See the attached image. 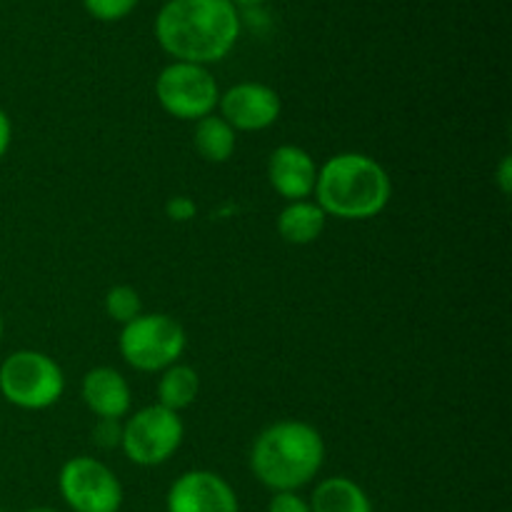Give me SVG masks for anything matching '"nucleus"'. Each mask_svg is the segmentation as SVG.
<instances>
[{"label": "nucleus", "mask_w": 512, "mask_h": 512, "mask_svg": "<svg viewBox=\"0 0 512 512\" xmlns=\"http://www.w3.org/2000/svg\"><path fill=\"white\" fill-rule=\"evenodd\" d=\"M153 30L170 58L208 68L233 53L243 18L233 0H168L160 5Z\"/></svg>", "instance_id": "obj_1"}, {"label": "nucleus", "mask_w": 512, "mask_h": 512, "mask_svg": "<svg viewBox=\"0 0 512 512\" xmlns=\"http://www.w3.org/2000/svg\"><path fill=\"white\" fill-rule=\"evenodd\" d=\"M325 228H328V215L313 198L285 203L275 220V230L288 245H313L325 233Z\"/></svg>", "instance_id": "obj_13"}, {"label": "nucleus", "mask_w": 512, "mask_h": 512, "mask_svg": "<svg viewBox=\"0 0 512 512\" xmlns=\"http://www.w3.org/2000/svg\"><path fill=\"white\" fill-rule=\"evenodd\" d=\"M188 348V333L168 313H140L120 328L118 350L125 365L138 373H163L180 363Z\"/></svg>", "instance_id": "obj_5"}, {"label": "nucleus", "mask_w": 512, "mask_h": 512, "mask_svg": "<svg viewBox=\"0 0 512 512\" xmlns=\"http://www.w3.org/2000/svg\"><path fill=\"white\" fill-rule=\"evenodd\" d=\"M235 5H243V8H258V5H263L265 0H233Z\"/></svg>", "instance_id": "obj_24"}, {"label": "nucleus", "mask_w": 512, "mask_h": 512, "mask_svg": "<svg viewBox=\"0 0 512 512\" xmlns=\"http://www.w3.org/2000/svg\"><path fill=\"white\" fill-rule=\"evenodd\" d=\"M165 508L168 512H240V500L223 475L200 468L173 480Z\"/></svg>", "instance_id": "obj_10"}, {"label": "nucleus", "mask_w": 512, "mask_h": 512, "mask_svg": "<svg viewBox=\"0 0 512 512\" xmlns=\"http://www.w3.org/2000/svg\"><path fill=\"white\" fill-rule=\"evenodd\" d=\"M25 512H58V510H53V508H45V505H40V508H30V510H25Z\"/></svg>", "instance_id": "obj_25"}, {"label": "nucleus", "mask_w": 512, "mask_h": 512, "mask_svg": "<svg viewBox=\"0 0 512 512\" xmlns=\"http://www.w3.org/2000/svg\"><path fill=\"white\" fill-rule=\"evenodd\" d=\"M10 143H13V123H10V115L0 108V160L8 155Z\"/></svg>", "instance_id": "obj_23"}, {"label": "nucleus", "mask_w": 512, "mask_h": 512, "mask_svg": "<svg viewBox=\"0 0 512 512\" xmlns=\"http://www.w3.org/2000/svg\"><path fill=\"white\" fill-rule=\"evenodd\" d=\"M80 398L95 418L125 420L133 408V388L128 378L110 365H98L83 375Z\"/></svg>", "instance_id": "obj_12"}, {"label": "nucleus", "mask_w": 512, "mask_h": 512, "mask_svg": "<svg viewBox=\"0 0 512 512\" xmlns=\"http://www.w3.org/2000/svg\"><path fill=\"white\" fill-rule=\"evenodd\" d=\"M155 393H158V405L173 410V413H183L200 395L198 370L185 363L170 365V368H165L160 373Z\"/></svg>", "instance_id": "obj_16"}, {"label": "nucleus", "mask_w": 512, "mask_h": 512, "mask_svg": "<svg viewBox=\"0 0 512 512\" xmlns=\"http://www.w3.org/2000/svg\"><path fill=\"white\" fill-rule=\"evenodd\" d=\"M495 183H498L500 193L510 195L512 193V158L505 155L498 165V173H495Z\"/></svg>", "instance_id": "obj_22"}, {"label": "nucleus", "mask_w": 512, "mask_h": 512, "mask_svg": "<svg viewBox=\"0 0 512 512\" xmlns=\"http://www.w3.org/2000/svg\"><path fill=\"white\" fill-rule=\"evenodd\" d=\"M140 0H83V8L90 18L100 20V23H118V20L128 18Z\"/></svg>", "instance_id": "obj_18"}, {"label": "nucleus", "mask_w": 512, "mask_h": 512, "mask_svg": "<svg viewBox=\"0 0 512 512\" xmlns=\"http://www.w3.org/2000/svg\"><path fill=\"white\" fill-rule=\"evenodd\" d=\"M93 443L103 450H115L120 448V440H123V420L113 418H98L93 425Z\"/></svg>", "instance_id": "obj_19"}, {"label": "nucleus", "mask_w": 512, "mask_h": 512, "mask_svg": "<svg viewBox=\"0 0 512 512\" xmlns=\"http://www.w3.org/2000/svg\"><path fill=\"white\" fill-rule=\"evenodd\" d=\"M103 308L105 315L123 328V325H128L130 320L138 318V315L143 313V298H140V293L133 285H113V288L105 293Z\"/></svg>", "instance_id": "obj_17"}, {"label": "nucleus", "mask_w": 512, "mask_h": 512, "mask_svg": "<svg viewBox=\"0 0 512 512\" xmlns=\"http://www.w3.org/2000/svg\"><path fill=\"white\" fill-rule=\"evenodd\" d=\"M315 203L328 218L373 220L393 200V178L365 153H338L318 168Z\"/></svg>", "instance_id": "obj_3"}, {"label": "nucleus", "mask_w": 512, "mask_h": 512, "mask_svg": "<svg viewBox=\"0 0 512 512\" xmlns=\"http://www.w3.org/2000/svg\"><path fill=\"white\" fill-rule=\"evenodd\" d=\"M193 148L205 163H228L238 148V133L218 113L205 115L193 128Z\"/></svg>", "instance_id": "obj_15"}, {"label": "nucleus", "mask_w": 512, "mask_h": 512, "mask_svg": "<svg viewBox=\"0 0 512 512\" xmlns=\"http://www.w3.org/2000/svg\"><path fill=\"white\" fill-rule=\"evenodd\" d=\"M283 113L278 90L258 80H243L220 93L218 115L235 133H263L273 128Z\"/></svg>", "instance_id": "obj_9"}, {"label": "nucleus", "mask_w": 512, "mask_h": 512, "mask_svg": "<svg viewBox=\"0 0 512 512\" xmlns=\"http://www.w3.org/2000/svg\"><path fill=\"white\" fill-rule=\"evenodd\" d=\"M63 503L73 512H118L123 505V485L118 475L98 458L75 455L58 473Z\"/></svg>", "instance_id": "obj_8"}, {"label": "nucleus", "mask_w": 512, "mask_h": 512, "mask_svg": "<svg viewBox=\"0 0 512 512\" xmlns=\"http://www.w3.org/2000/svg\"><path fill=\"white\" fill-rule=\"evenodd\" d=\"M65 393V373L48 353L15 350L0 363V395L18 410L40 413L60 403Z\"/></svg>", "instance_id": "obj_4"}, {"label": "nucleus", "mask_w": 512, "mask_h": 512, "mask_svg": "<svg viewBox=\"0 0 512 512\" xmlns=\"http://www.w3.org/2000/svg\"><path fill=\"white\" fill-rule=\"evenodd\" d=\"M155 98L170 118L198 123L218 110L220 85L205 65L173 60L155 78Z\"/></svg>", "instance_id": "obj_7"}, {"label": "nucleus", "mask_w": 512, "mask_h": 512, "mask_svg": "<svg viewBox=\"0 0 512 512\" xmlns=\"http://www.w3.org/2000/svg\"><path fill=\"white\" fill-rule=\"evenodd\" d=\"M165 215H168L173 223H190L198 215V205L188 195H173V198L165 200Z\"/></svg>", "instance_id": "obj_20"}, {"label": "nucleus", "mask_w": 512, "mask_h": 512, "mask_svg": "<svg viewBox=\"0 0 512 512\" xmlns=\"http://www.w3.org/2000/svg\"><path fill=\"white\" fill-rule=\"evenodd\" d=\"M183 440L185 423L180 413L153 403L123 420L120 450L138 468H160L178 453Z\"/></svg>", "instance_id": "obj_6"}, {"label": "nucleus", "mask_w": 512, "mask_h": 512, "mask_svg": "<svg viewBox=\"0 0 512 512\" xmlns=\"http://www.w3.org/2000/svg\"><path fill=\"white\" fill-rule=\"evenodd\" d=\"M310 512H373L368 493L345 475H333L315 485Z\"/></svg>", "instance_id": "obj_14"}, {"label": "nucleus", "mask_w": 512, "mask_h": 512, "mask_svg": "<svg viewBox=\"0 0 512 512\" xmlns=\"http://www.w3.org/2000/svg\"><path fill=\"white\" fill-rule=\"evenodd\" d=\"M268 512H310V503L298 493H273Z\"/></svg>", "instance_id": "obj_21"}, {"label": "nucleus", "mask_w": 512, "mask_h": 512, "mask_svg": "<svg viewBox=\"0 0 512 512\" xmlns=\"http://www.w3.org/2000/svg\"><path fill=\"white\" fill-rule=\"evenodd\" d=\"M325 463V438L305 420H278L258 433L250 470L270 493H298L313 483Z\"/></svg>", "instance_id": "obj_2"}, {"label": "nucleus", "mask_w": 512, "mask_h": 512, "mask_svg": "<svg viewBox=\"0 0 512 512\" xmlns=\"http://www.w3.org/2000/svg\"><path fill=\"white\" fill-rule=\"evenodd\" d=\"M0 512H5V510H3V508H0Z\"/></svg>", "instance_id": "obj_27"}, {"label": "nucleus", "mask_w": 512, "mask_h": 512, "mask_svg": "<svg viewBox=\"0 0 512 512\" xmlns=\"http://www.w3.org/2000/svg\"><path fill=\"white\" fill-rule=\"evenodd\" d=\"M318 168L313 155L300 145H278L268 158V183L285 203L310 200L318 183Z\"/></svg>", "instance_id": "obj_11"}, {"label": "nucleus", "mask_w": 512, "mask_h": 512, "mask_svg": "<svg viewBox=\"0 0 512 512\" xmlns=\"http://www.w3.org/2000/svg\"><path fill=\"white\" fill-rule=\"evenodd\" d=\"M3 333H5V323H3V315H0V343H3Z\"/></svg>", "instance_id": "obj_26"}]
</instances>
